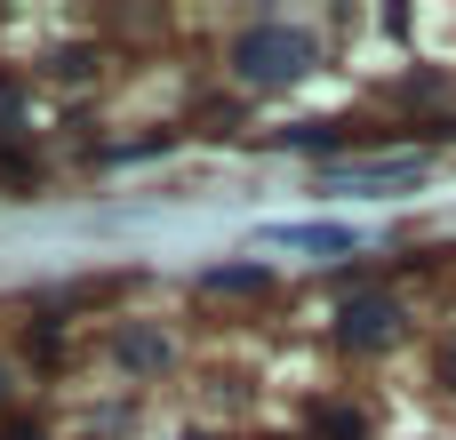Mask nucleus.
Listing matches in <instances>:
<instances>
[{"label": "nucleus", "mask_w": 456, "mask_h": 440, "mask_svg": "<svg viewBox=\"0 0 456 440\" xmlns=\"http://www.w3.org/2000/svg\"><path fill=\"white\" fill-rule=\"evenodd\" d=\"M305 64H321V48H313L305 24H256V32H240V48H232V72L256 80V88H281V80H297Z\"/></svg>", "instance_id": "obj_1"}, {"label": "nucleus", "mask_w": 456, "mask_h": 440, "mask_svg": "<svg viewBox=\"0 0 456 440\" xmlns=\"http://www.w3.org/2000/svg\"><path fill=\"white\" fill-rule=\"evenodd\" d=\"M393 329H401V313H393L385 297H353V305L337 313V329H329V337H337L345 353H377V345H393Z\"/></svg>", "instance_id": "obj_2"}, {"label": "nucleus", "mask_w": 456, "mask_h": 440, "mask_svg": "<svg viewBox=\"0 0 456 440\" xmlns=\"http://www.w3.org/2000/svg\"><path fill=\"white\" fill-rule=\"evenodd\" d=\"M265 281H273L265 265H216V273H200V289H208V297H256Z\"/></svg>", "instance_id": "obj_3"}, {"label": "nucleus", "mask_w": 456, "mask_h": 440, "mask_svg": "<svg viewBox=\"0 0 456 440\" xmlns=\"http://www.w3.org/2000/svg\"><path fill=\"white\" fill-rule=\"evenodd\" d=\"M313 433H321V440H369V417H361V409H321Z\"/></svg>", "instance_id": "obj_4"}, {"label": "nucleus", "mask_w": 456, "mask_h": 440, "mask_svg": "<svg viewBox=\"0 0 456 440\" xmlns=\"http://www.w3.org/2000/svg\"><path fill=\"white\" fill-rule=\"evenodd\" d=\"M120 361L128 369H160L168 361V337H120Z\"/></svg>", "instance_id": "obj_5"}, {"label": "nucleus", "mask_w": 456, "mask_h": 440, "mask_svg": "<svg viewBox=\"0 0 456 440\" xmlns=\"http://www.w3.org/2000/svg\"><path fill=\"white\" fill-rule=\"evenodd\" d=\"M441 377H449V385H456V337H449V345H441Z\"/></svg>", "instance_id": "obj_6"}, {"label": "nucleus", "mask_w": 456, "mask_h": 440, "mask_svg": "<svg viewBox=\"0 0 456 440\" xmlns=\"http://www.w3.org/2000/svg\"><path fill=\"white\" fill-rule=\"evenodd\" d=\"M0 393H8V377H0Z\"/></svg>", "instance_id": "obj_7"}]
</instances>
